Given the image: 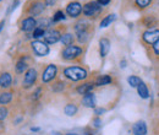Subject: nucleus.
Listing matches in <instances>:
<instances>
[{
  "label": "nucleus",
  "mask_w": 159,
  "mask_h": 135,
  "mask_svg": "<svg viewBox=\"0 0 159 135\" xmlns=\"http://www.w3.org/2000/svg\"><path fill=\"white\" fill-rule=\"evenodd\" d=\"M45 4L43 0H27L23 10H22V15L25 16H31V17H37L40 16L44 11H45Z\"/></svg>",
  "instance_id": "1"
},
{
  "label": "nucleus",
  "mask_w": 159,
  "mask_h": 135,
  "mask_svg": "<svg viewBox=\"0 0 159 135\" xmlns=\"http://www.w3.org/2000/svg\"><path fill=\"white\" fill-rule=\"evenodd\" d=\"M62 75L65 79L72 81V82H77V81H83L88 77V71L84 68L81 66H67L62 70Z\"/></svg>",
  "instance_id": "2"
},
{
  "label": "nucleus",
  "mask_w": 159,
  "mask_h": 135,
  "mask_svg": "<svg viewBox=\"0 0 159 135\" xmlns=\"http://www.w3.org/2000/svg\"><path fill=\"white\" fill-rule=\"evenodd\" d=\"M83 53H84V48H82L81 46L72 44L69 47H64L60 55L61 59L65 61H77L83 57Z\"/></svg>",
  "instance_id": "3"
},
{
  "label": "nucleus",
  "mask_w": 159,
  "mask_h": 135,
  "mask_svg": "<svg viewBox=\"0 0 159 135\" xmlns=\"http://www.w3.org/2000/svg\"><path fill=\"white\" fill-rule=\"evenodd\" d=\"M103 12V6H100L99 4L96 1V0H91V1H87L84 5H83V16L86 19L89 20H96L98 19Z\"/></svg>",
  "instance_id": "4"
},
{
  "label": "nucleus",
  "mask_w": 159,
  "mask_h": 135,
  "mask_svg": "<svg viewBox=\"0 0 159 135\" xmlns=\"http://www.w3.org/2000/svg\"><path fill=\"white\" fill-rule=\"evenodd\" d=\"M66 32V27L65 26H57V27H52L49 28L48 31H45V35H44V42L47 44H55L57 42H59L61 39L62 33Z\"/></svg>",
  "instance_id": "5"
},
{
  "label": "nucleus",
  "mask_w": 159,
  "mask_h": 135,
  "mask_svg": "<svg viewBox=\"0 0 159 135\" xmlns=\"http://www.w3.org/2000/svg\"><path fill=\"white\" fill-rule=\"evenodd\" d=\"M31 46V51L34 55L37 57H47L50 53V48L49 44H47L44 41H39V39H34L30 43Z\"/></svg>",
  "instance_id": "6"
},
{
  "label": "nucleus",
  "mask_w": 159,
  "mask_h": 135,
  "mask_svg": "<svg viewBox=\"0 0 159 135\" xmlns=\"http://www.w3.org/2000/svg\"><path fill=\"white\" fill-rule=\"evenodd\" d=\"M38 80V71L34 68H30L25 74H23V79H22V87L25 90H28L31 87H33L36 85Z\"/></svg>",
  "instance_id": "7"
},
{
  "label": "nucleus",
  "mask_w": 159,
  "mask_h": 135,
  "mask_svg": "<svg viewBox=\"0 0 159 135\" xmlns=\"http://www.w3.org/2000/svg\"><path fill=\"white\" fill-rule=\"evenodd\" d=\"M58 73H59V69L55 64H48L44 68L43 73H42V76H40L42 82L43 84H49V82L54 81L58 76Z\"/></svg>",
  "instance_id": "8"
},
{
  "label": "nucleus",
  "mask_w": 159,
  "mask_h": 135,
  "mask_svg": "<svg viewBox=\"0 0 159 135\" xmlns=\"http://www.w3.org/2000/svg\"><path fill=\"white\" fill-rule=\"evenodd\" d=\"M82 11H83V5L80 1H77V0L70 1L66 5V7H65L66 15L72 17V19H79L80 16H81V14H82Z\"/></svg>",
  "instance_id": "9"
},
{
  "label": "nucleus",
  "mask_w": 159,
  "mask_h": 135,
  "mask_svg": "<svg viewBox=\"0 0 159 135\" xmlns=\"http://www.w3.org/2000/svg\"><path fill=\"white\" fill-rule=\"evenodd\" d=\"M19 27L22 32L25 33H30V32H33L37 27V19L34 17H31V16H22L19 20Z\"/></svg>",
  "instance_id": "10"
},
{
  "label": "nucleus",
  "mask_w": 159,
  "mask_h": 135,
  "mask_svg": "<svg viewBox=\"0 0 159 135\" xmlns=\"http://www.w3.org/2000/svg\"><path fill=\"white\" fill-rule=\"evenodd\" d=\"M142 39L147 43V44H154L156 42L159 41V28H151L147 30L142 33Z\"/></svg>",
  "instance_id": "11"
},
{
  "label": "nucleus",
  "mask_w": 159,
  "mask_h": 135,
  "mask_svg": "<svg viewBox=\"0 0 159 135\" xmlns=\"http://www.w3.org/2000/svg\"><path fill=\"white\" fill-rule=\"evenodd\" d=\"M12 86V75L10 71H0V87L5 90H10Z\"/></svg>",
  "instance_id": "12"
},
{
  "label": "nucleus",
  "mask_w": 159,
  "mask_h": 135,
  "mask_svg": "<svg viewBox=\"0 0 159 135\" xmlns=\"http://www.w3.org/2000/svg\"><path fill=\"white\" fill-rule=\"evenodd\" d=\"M91 30H93V25L84 19L77 20V22H75V25H74L75 35L80 33V32H84V31H91Z\"/></svg>",
  "instance_id": "13"
},
{
  "label": "nucleus",
  "mask_w": 159,
  "mask_h": 135,
  "mask_svg": "<svg viewBox=\"0 0 159 135\" xmlns=\"http://www.w3.org/2000/svg\"><path fill=\"white\" fill-rule=\"evenodd\" d=\"M94 87H96L94 81H86V82L79 85V86L75 89V91H76L79 95H81V96H84V95H87V94H89V92H93V89H94Z\"/></svg>",
  "instance_id": "14"
},
{
  "label": "nucleus",
  "mask_w": 159,
  "mask_h": 135,
  "mask_svg": "<svg viewBox=\"0 0 159 135\" xmlns=\"http://www.w3.org/2000/svg\"><path fill=\"white\" fill-rule=\"evenodd\" d=\"M148 128L144 120H139L132 125V134L134 135H147Z\"/></svg>",
  "instance_id": "15"
},
{
  "label": "nucleus",
  "mask_w": 159,
  "mask_h": 135,
  "mask_svg": "<svg viewBox=\"0 0 159 135\" xmlns=\"http://www.w3.org/2000/svg\"><path fill=\"white\" fill-rule=\"evenodd\" d=\"M81 103L82 106L87 107V108H96V95L94 92H89L84 96H82V99H81Z\"/></svg>",
  "instance_id": "16"
},
{
  "label": "nucleus",
  "mask_w": 159,
  "mask_h": 135,
  "mask_svg": "<svg viewBox=\"0 0 159 135\" xmlns=\"http://www.w3.org/2000/svg\"><path fill=\"white\" fill-rule=\"evenodd\" d=\"M110 51V41L107 37H102L99 39V54L102 58H105Z\"/></svg>",
  "instance_id": "17"
},
{
  "label": "nucleus",
  "mask_w": 159,
  "mask_h": 135,
  "mask_svg": "<svg viewBox=\"0 0 159 135\" xmlns=\"http://www.w3.org/2000/svg\"><path fill=\"white\" fill-rule=\"evenodd\" d=\"M14 99V91L12 90H5L0 94V106H7Z\"/></svg>",
  "instance_id": "18"
},
{
  "label": "nucleus",
  "mask_w": 159,
  "mask_h": 135,
  "mask_svg": "<svg viewBox=\"0 0 159 135\" xmlns=\"http://www.w3.org/2000/svg\"><path fill=\"white\" fill-rule=\"evenodd\" d=\"M28 69H30V65H28V63H27V60H26L25 57L20 58L16 61V64H15V73L19 74V75L20 74H25Z\"/></svg>",
  "instance_id": "19"
},
{
  "label": "nucleus",
  "mask_w": 159,
  "mask_h": 135,
  "mask_svg": "<svg viewBox=\"0 0 159 135\" xmlns=\"http://www.w3.org/2000/svg\"><path fill=\"white\" fill-rule=\"evenodd\" d=\"M54 26V21L52 17H40V19L37 20V27L39 28H43L45 31H48L49 28H52Z\"/></svg>",
  "instance_id": "20"
},
{
  "label": "nucleus",
  "mask_w": 159,
  "mask_h": 135,
  "mask_svg": "<svg viewBox=\"0 0 159 135\" xmlns=\"http://www.w3.org/2000/svg\"><path fill=\"white\" fill-rule=\"evenodd\" d=\"M111 82H113V77L110 76V75H107V74L99 75V76L96 77V80H94V85H96L97 87H102V86L110 85Z\"/></svg>",
  "instance_id": "21"
},
{
  "label": "nucleus",
  "mask_w": 159,
  "mask_h": 135,
  "mask_svg": "<svg viewBox=\"0 0 159 135\" xmlns=\"http://www.w3.org/2000/svg\"><path fill=\"white\" fill-rule=\"evenodd\" d=\"M61 43H62V46H65V47H69V46H72L74 43H75V41H76V37H75V35L74 33H71V32H64L62 33V36H61Z\"/></svg>",
  "instance_id": "22"
},
{
  "label": "nucleus",
  "mask_w": 159,
  "mask_h": 135,
  "mask_svg": "<svg viewBox=\"0 0 159 135\" xmlns=\"http://www.w3.org/2000/svg\"><path fill=\"white\" fill-rule=\"evenodd\" d=\"M93 31L94 30H91V31H84V32H80V33H76L75 35V37H76V41L81 43V44H84V43H87L91 37H92V35H93Z\"/></svg>",
  "instance_id": "23"
},
{
  "label": "nucleus",
  "mask_w": 159,
  "mask_h": 135,
  "mask_svg": "<svg viewBox=\"0 0 159 135\" xmlns=\"http://www.w3.org/2000/svg\"><path fill=\"white\" fill-rule=\"evenodd\" d=\"M77 112H79V107L76 103L70 102V103H66V106L64 107V113L67 117H74Z\"/></svg>",
  "instance_id": "24"
},
{
  "label": "nucleus",
  "mask_w": 159,
  "mask_h": 135,
  "mask_svg": "<svg viewBox=\"0 0 159 135\" xmlns=\"http://www.w3.org/2000/svg\"><path fill=\"white\" fill-rule=\"evenodd\" d=\"M116 20V15L115 14H109L107 16H104L103 19L100 20V23H99V27L100 28H105L108 26H110L114 21Z\"/></svg>",
  "instance_id": "25"
},
{
  "label": "nucleus",
  "mask_w": 159,
  "mask_h": 135,
  "mask_svg": "<svg viewBox=\"0 0 159 135\" xmlns=\"http://www.w3.org/2000/svg\"><path fill=\"white\" fill-rule=\"evenodd\" d=\"M137 94H139V96L141 97V98H143V99L149 98V90H148V86H147L144 82H142L139 87H137Z\"/></svg>",
  "instance_id": "26"
},
{
  "label": "nucleus",
  "mask_w": 159,
  "mask_h": 135,
  "mask_svg": "<svg viewBox=\"0 0 159 135\" xmlns=\"http://www.w3.org/2000/svg\"><path fill=\"white\" fill-rule=\"evenodd\" d=\"M142 22H143V25H144L146 27H148V28L151 30V28H154L156 23H158V20L156 19L154 16L147 15V16H144V17H143V20H142Z\"/></svg>",
  "instance_id": "27"
},
{
  "label": "nucleus",
  "mask_w": 159,
  "mask_h": 135,
  "mask_svg": "<svg viewBox=\"0 0 159 135\" xmlns=\"http://www.w3.org/2000/svg\"><path fill=\"white\" fill-rule=\"evenodd\" d=\"M127 82H129V85H130L131 87L137 89L143 81H142V79L139 76H137V75H131V76L127 77Z\"/></svg>",
  "instance_id": "28"
},
{
  "label": "nucleus",
  "mask_w": 159,
  "mask_h": 135,
  "mask_svg": "<svg viewBox=\"0 0 159 135\" xmlns=\"http://www.w3.org/2000/svg\"><path fill=\"white\" fill-rule=\"evenodd\" d=\"M65 89H66V82L62 81V80L55 81V82L53 84V86H52V90H53L54 92H62Z\"/></svg>",
  "instance_id": "29"
},
{
  "label": "nucleus",
  "mask_w": 159,
  "mask_h": 135,
  "mask_svg": "<svg viewBox=\"0 0 159 135\" xmlns=\"http://www.w3.org/2000/svg\"><path fill=\"white\" fill-rule=\"evenodd\" d=\"M52 19H53V21H54V23H57V22H60V21L65 20L66 19V16H65V14H64L62 10H58V11L54 12V15H53Z\"/></svg>",
  "instance_id": "30"
},
{
  "label": "nucleus",
  "mask_w": 159,
  "mask_h": 135,
  "mask_svg": "<svg viewBox=\"0 0 159 135\" xmlns=\"http://www.w3.org/2000/svg\"><path fill=\"white\" fill-rule=\"evenodd\" d=\"M9 108L7 106H0V122H4L9 117Z\"/></svg>",
  "instance_id": "31"
},
{
  "label": "nucleus",
  "mask_w": 159,
  "mask_h": 135,
  "mask_svg": "<svg viewBox=\"0 0 159 135\" xmlns=\"http://www.w3.org/2000/svg\"><path fill=\"white\" fill-rule=\"evenodd\" d=\"M44 35H45V30L39 28V27H36V30L32 32V37L34 39H39L40 37H44Z\"/></svg>",
  "instance_id": "32"
},
{
  "label": "nucleus",
  "mask_w": 159,
  "mask_h": 135,
  "mask_svg": "<svg viewBox=\"0 0 159 135\" xmlns=\"http://www.w3.org/2000/svg\"><path fill=\"white\" fill-rule=\"evenodd\" d=\"M151 2H152V0H135L136 6L139 9H146L147 6H149Z\"/></svg>",
  "instance_id": "33"
},
{
  "label": "nucleus",
  "mask_w": 159,
  "mask_h": 135,
  "mask_svg": "<svg viewBox=\"0 0 159 135\" xmlns=\"http://www.w3.org/2000/svg\"><path fill=\"white\" fill-rule=\"evenodd\" d=\"M42 95V87H37L36 91L32 94V99H38Z\"/></svg>",
  "instance_id": "34"
},
{
  "label": "nucleus",
  "mask_w": 159,
  "mask_h": 135,
  "mask_svg": "<svg viewBox=\"0 0 159 135\" xmlns=\"http://www.w3.org/2000/svg\"><path fill=\"white\" fill-rule=\"evenodd\" d=\"M20 4V0H14V2L11 4V6H10V9H9V11H7V15L11 12V11H14L16 7H17V5Z\"/></svg>",
  "instance_id": "35"
},
{
  "label": "nucleus",
  "mask_w": 159,
  "mask_h": 135,
  "mask_svg": "<svg viewBox=\"0 0 159 135\" xmlns=\"http://www.w3.org/2000/svg\"><path fill=\"white\" fill-rule=\"evenodd\" d=\"M93 125H94L96 128H100V127H102V119H100L99 117H96V118L93 119Z\"/></svg>",
  "instance_id": "36"
},
{
  "label": "nucleus",
  "mask_w": 159,
  "mask_h": 135,
  "mask_svg": "<svg viewBox=\"0 0 159 135\" xmlns=\"http://www.w3.org/2000/svg\"><path fill=\"white\" fill-rule=\"evenodd\" d=\"M43 1H44L47 7H52V6H54L57 4V0H43Z\"/></svg>",
  "instance_id": "37"
},
{
  "label": "nucleus",
  "mask_w": 159,
  "mask_h": 135,
  "mask_svg": "<svg viewBox=\"0 0 159 135\" xmlns=\"http://www.w3.org/2000/svg\"><path fill=\"white\" fill-rule=\"evenodd\" d=\"M104 112H105V109H104V108H98V107H96V108H94V114H96L97 117L102 116Z\"/></svg>",
  "instance_id": "38"
},
{
  "label": "nucleus",
  "mask_w": 159,
  "mask_h": 135,
  "mask_svg": "<svg viewBox=\"0 0 159 135\" xmlns=\"http://www.w3.org/2000/svg\"><path fill=\"white\" fill-rule=\"evenodd\" d=\"M152 49H153L154 54L159 55V41H158V42H156V43H154V44L152 46Z\"/></svg>",
  "instance_id": "39"
},
{
  "label": "nucleus",
  "mask_w": 159,
  "mask_h": 135,
  "mask_svg": "<svg viewBox=\"0 0 159 135\" xmlns=\"http://www.w3.org/2000/svg\"><path fill=\"white\" fill-rule=\"evenodd\" d=\"M98 4H99L100 6H107V5H109L110 4V1L111 0H96Z\"/></svg>",
  "instance_id": "40"
},
{
  "label": "nucleus",
  "mask_w": 159,
  "mask_h": 135,
  "mask_svg": "<svg viewBox=\"0 0 159 135\" xmlns=\"http://www.w3.org/2000/svg\"><path fill=\"white\" fill-rule=\"evenodd\" d=\"M4 26H5V20H1V21H0V32H1V30L4 28Z\"/></svg>",
  "instance_id": "41"
},
{
  "label": "nucleus",
  "mask_w": 159,
  "mask_h": 135,
  "mask_svg": "<svg viewBox=\"0 0 159 135\" xmlns=\"http://www.w3.org/2000/svg\"><path fill=\"white\" fill-rule=\"evenodd\" d=\"M32 132H39V128H31Z\"/></svg>",
  "instance_id": "42"
},
{
  "label": "nucleus",
  "mask_w": 159,
  "mask_h": 135,
  "mask_svg": "<svg viewBox=\"0 0 159 135\" xmlns=\"http://www.w3.org/2000/svg\"><path fill=\"white\" fill-rule=\"evenodd\" d=\"M65 135H80V134H77V133H67V134Z\"/></svg>",
  "instance_id": "43"
},
{
  "label": "nucleus",
  "mask_w": 159,
  "mask_h": 135,
  "mask_svg": "<svg viewBox=\"0 0 159 135\" xmlns=\"http://www.w3.org/2000/svg\"><path fill=\"white\" fill-rule=\"evenodd\" d=\"M0 1H1V0H0Z\"/></svg>",
  "instance_id": "44"
}]
</instances>
